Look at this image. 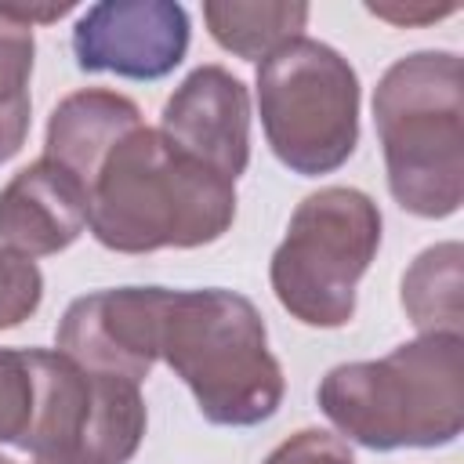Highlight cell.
<instances>
[{"instance_id":"6da1fadb","label":"cell","mask_w":464,"mask_h":464,"mask_svg":"<svg viewBox=\"0 0 464 464\" xmlns=\"http://www.w3.org/2000/svg\"><path fill=\"white\" fill-rule=\"evenodd\" d=\"M236 221V181L185 156L160 127H134L87 188V228L116 254L192 250Z\"/></svg>"},{"instance_id":"7a4b0ae2","label":"cell","mask_w":464,"mask_h":464,"mask_svg":"<svg viewBox=\"0 0 464 464\" xmlns=\"http://www.w3.org/2000/svg\"><path fill=\"white\" fill-rule=\"evenodd\" d=\"M326 420L366 450H435L464 431V334H420L341 362L315 388Z\"/></svg>"},{"instance_id":"3957f363","label":"cell","mask_w":464,"mask_h":464,"mask_svg":"<svg viewBox=\"0 0 464 464\" xmlns=\"http://www.w3.org/2000/svg\"><path fill=\"white\" fill-rule=\"evenodd\" d=\"M156 355L188 384L199 413L221 428L268 420L286 392L261 312L225 286L167 290Z\"/></svg>"},{"instance_id":"277c9868","label":"cell","mask_w":464,"mask_h":464,"mask_svg":"<svg viewBox=\"0 0 464 464\" xmlns=\"http://www.w3.org/2000/svg\"><path fill=\"white\" fill-rule=\"evenodd\" d=\"M373 123L395 203L450 218L464 203V76L457 51H413L373 87Z\"/></svg>"},{"instance_id":"5b68a950","label":"cell","mask_w":464,"mask_h":464,"mask_svg":"<svg viewBox=\"0 0 464 464\" xmlns=\"http://www.w3.org/2000/svg\"><path fill=\"white\" fill-rule=\"evenodd\" d=\"M381 246L377 203L348 185L308 192L272 254L268 279L279 304L304 326L337 330L355 315V290Z\"/></svg>"},{"instance_id":"8992f818","label":"cell","mask_w":464,"mask_h":464,"mask_svg":"<svg viewBox=\"0 0 464 464\" xmlns=\"http://www.w3.org/2000/svg\"><path fill=\"white\" fill-rule=\"evenodd\" d=\"M257 112L286 170L334 174L359 145V76L341 51L301 36L257 65Z\"/></svg>"},{"instance_id":"52a82bcc","label":"cell","mask_w":464,"mask_h":464,"mask_svg":"<svg viewBox=\"0 0 464 464\" xmlns=\"http://www.w3.org/2000/svg\"><path fill=\"white\" fill-rule=\"evenodd\" d=\"M36 384L33 420L18 450L65 453L87 464H127L145 439L141 384L76 366L58 348H25Z\"/></svg>"},{"instance_id":"ba28073f","label":"cell","mask_w":464,"mask_h":464,"mask_svg":"<svg viewBox=\"0 0 464 464\" xmlns=\"http://www.w3.org/2000/svg\"><path fill=\"white\" fill-rule=\"evenodd\" d=\"M188 11L174 0H102L72 25V58L83 72L163 80L188 54Z\"/></svg>"},{"instance_id":"9c48e42d","label":"cell","mask_w":464,"mask_h":464,"mask_svg":"<svg viewBox=\"0 0 464 464\" xmlns=\"http://www.w3.org/2000/svg\"><path fill=\"white\" fill-rule=\"evenodd\" d=\"M167 286H112L76 297L54 334V348L76 366L141 384L156 366V330Z\"/></svg>"},{"instance_id":"30bf717a","label":"cell","mask_w":464,"mask_h":464,"mask_svg":"<svg viewBox=\"0 0 464 464\" xmlns=\"http://www.w3.org/2000/svg\"><path fill=\"white\" fill-rule=\"evenodd\" d=\"M160 130L192 160L236 181L250 163V94L225 65L192 69L163 102Z\"/></svg>"},{"instance_id":"8fae6325","label":"cell","mask_w":464,"mask_h":464,"mask_svg":"<svg viewBox=\"0 0 464 464\" xmlns=\"http://www.w3.org/2000/svg\"><path fill=\"white\" fill-rule=\"evenodd\" d=\"M87 228V188L47 156L22 167L0 188V246L22 257H51Z\"/></svg>"},{"instance_id":"7c38bea8","label":"cell","mask_w":464,"mask_h":464,"mask_svg":"<svg viewBox=\"0 0 464 464\" xmlns=\"http://www.w3.org/2000/svg\"><path fill=\"white\" fill-rule=\"evenodd\" d=\"M134 127H141V109L127 94L105 91V87L72 91L51 109L44 156L65 167L83 188H91L102 160Z\"/></svg>"},{"instance_id":"4fadbf2b","label":"cell","mask_w":464,"mask_h":464,"mask_svg":"<svg viewBox=\"0 0 464 464\" xmlns=\"http://www.w3.org/2000/svg\"><path fill=\"white\" fill-rule=\"evenodd\" d=\"M203 22L218 47L232 51L243 62H268L276 51L304 36L308 25V4L294 0H207Z\"/></svg>"},{"instance_id":"5bb4252c","label":"cell","mask_w":464,"mask_h":464,"mask_svg":"<svg viewBox=\"0 0 464 464\" xmlns=\"http://www.w3.org/2000/svg\"><path fill=\"white\" fill-rule=\"evenodd\" d=\"M464 250L457 239L435 243L413 257L402 276V308L420 334H460L464 326Z\"/></svg>"},{"instance_id":"9a60e30c","label":"cell","mask_w":464,"mask_h":464,"mask_svg":"<svg viewBox=\"0 0 464 464\" xmlns=\"http://www.w3.org/2000/svg\"><path fill=\"white\" fill-rule=\"evenodd\" d=\"M33 402H36V384H33L29 352L0 348V442L22 446L33 420Z\"/></svg>"},{"instance_id":"2e32d148","label":"cell","mask_w":464,"mask_h":464,"mask_svg":"<svg viewBox=\"0 0 464 464\" xmlns=\"http://www.w3.org/2000/svg\"><path fill=\"white\" fill-rule=\"evenodd\" d=\"M44 301V276L33 257L0 246V330L22 326Z\"/></svg>"},{"instance_id":"e0dca14e","label":"cell","mask_w":464,"mask_h":464,"mask_svg":"<svg viewBox=\"0 0 464 464\" xmlns=\"http://www.w3.org/2000/svg\"><path fill=\"white\" fill-rule=\"evenodd\" d=\"M261 464H355L348 442L323 428H301L283 439Z\"/></svg>"},{"instance_id":"ac0fdd59","label":"cell","mask_w":464,"mask_h":464,"mask_svg":"<svg viewBox=\"0 0 464 464\" xmlns=\"http://www.w3.org/2000/svg\"><path fill=\"white\" fill-rule=\"evenodd\" d=\"M29 123H33V102H0V163L14 160L29 138Z\"/></svg>"},{"instance_id":"d6986e66","label":"cell","mask_w":464,"mask_h":464,"mask_svg":"<svg viewBox=\"0 0 464 464\" xmlns=\"http://www.w3.org/2000/svg\"><path fill=\"white\" fill-rule=\"evenodd\" d=\"M370 14L392 22V25H413V22H435L442 14H453L457 4H442V7H402V4H370Z\"/></svg>"},{"instance_id":"ffe728a7","label":"cell","mask_w":464,"mask_h":464,"mask_svg":"<svg viewBox=\"0 0 464 464\" xmlns=\"http://www.w3.org/2000/svg\"><path fill=\"white\" fill-rule=\"evenodd\" d=\"M33 464H87V460L65 457V453H44V457H33Z\"/></svg>"},{"instance_id":"44dd1931","label":"cell","mask_w":464,"mask_h":464,"mask_svg":"<svg viewBox=\"0 0 464 464\" xmlns=\"http://www.w3.org/2000/svg\"><path fill=\"white\" fill-rule=\"evenodd\" d=\"M0 464H14V460H11V457H4V453H0Z\"/></svg>"}]
</instances>
